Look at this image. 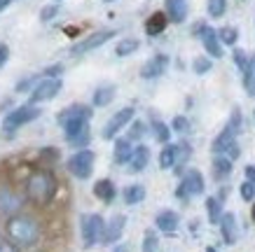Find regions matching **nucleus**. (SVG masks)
<instances>
[{"label":"nucleus","instance_id":"f257e3e1","mask_svg":"<svg viewBox=\"0 0 255 252\" xmlns=\"http://www.w3.org/2000/svg\"><path fill=\"white\" fill-rule=\"evenodd\" d=\"M7 236L16 248H28L40 238V224L31 215H12L7 220Z\"/></svg>","mask_w":255,"mask_h":252},{"label":"nucleus","instance_id":"f03ea898","mask_svg":"<svg viewBox=\"0 0 255 252\" xmlns=\"http://www.w3.org/2000/svg\"><path fill=\"white\" fill-rule=\"evenodd\" d=\"M54 191H56V177L49 170H35V173H31L28 182H26V194H28L31 201L45 206V203L52 201Z\"/></svg>","mask_w":255,"mask_h":252},{"label":"nucleus","instance_id":"7ed1b4c3","mask_svg":"<svg viewBox=\"0 0 255 252\" xmlns=\"http://www.w3.org/2000/svg\"><path fill=\"white\" fill-rule=\"evenodd\" d=\"M80 229H82V243L85 248H92L96 243H103L106 236V222L101 215H85L80 222Z\"/></svg>","mask_w":255,"mask_h":252},{"label":"nucleus","instance_id":"20e7f679","mask_svg":"<svg viewBox=\"0 0 255 252\" xmlns=\"http://www.w3.org/2000/svg\"><path fill=\"white\" fill-rule=\"evenodd\" d=\"M199 194H204V175H201L197 168H190V170L183 173V180L178 184L176 196L187 201L190 196H199Z\"/></svg>","mask_w":255,"mask_h":252},{"label":"nucleus","instance_id":"39448f33","mask_svg":"<svg viewBox=\"0 0 255 252\" xmlns=\"http://www.w3.org/2000/svg\"><path fill=\"white\" fill-rule=\"evenodd\" d=\"M192 33L201 38V45H204V49H206L209 56H213V59H223V42H220V38H218L216 28H211V26H206V23L199 21L192 28Z\"/></svg>","mask_w":255,"mask_h":252},{"label":"nucleus","instance_id":"423d86ee","mask_svg":"<svg viewBox=\"0 0 255 252\" xmlns=\"http://www.w3.org/2000/svg\"><path fill=\"white\" fill-rule=\"evenodd\" d=\"M94 159H96V157H94V152H89V150H80V152H75L68 159L70 175L78 177V180H87L94 170Z\"/></svg>","mask_w":255,"mask_h":252},{"label":"nucleus","instance_id":"0eeeda50","mask_svg":"<svg viewBox=\"0 0 255 252\" xmlns=\"http://www.w3.org/2000/svg\"><path fill=\"white\" fill-rule=\"evenodd\" d=\"M38 117H40V107H35L33 103H26V105L12 110V112L5 117L2 126H5L7 131H14V129H19V126H23V124H28V122H33V119H38Z\"/></svg>","mask_w":255,"mask_h":252},{"label":"nucleus","instance_id":"6e6552de","mask_svg":"<svg viewBox=\"0 0 255 252\" xmlns=\"http://www.w3.org/2000/svg\"><path fill=\"white\" fill-rule=\"evenodd\" d=\"M61 80L59 77H42L38 84H35V89L31 91V98H28V103H42V100H52L56 96V93L61 91Z\"/></svg>","mask_w":255,"mask_h":252},{"label":"nucleus","instance_id":"1a4fd4ad","mask_svg":"<svg viewBox=\"0 0 255 252\" xmlns=\"http://www.w3.org/2000/svg\"><path fill=\"white\" fill-rule=\"evenodd\" d=\"M211 150H213V154H225V157H230V159H237L239 157V145H237V133H232V131L225 126L220 133L216 136V140H213V145H211Z\"/></svg>","mask_w":255,"mask_h":252},{"label":"nucleus","instance_id":"9d476101","mask_svg":"<svg viewBox=\"0 0 255 252\" xmlns=\"http://www.w3.org/2000/svg\"><path fill=\"white\" fill-rule=\"evenodd\" d=\"M63 133H66V140L70 147H87L92 140L89 122H70L63 126Z\"/></svg>","mask_w":255,"mask_h":252},{"label":"nucleus","instance_id":"9b49d317","mask_svg":"<svg viewBox=\"0 0 255 252\" xmlns=\"http://www.w3.org/2000/svg\"><path fill=\"white\" fill-rule=\"evenodd\" d=\"M113 38H115V31H110V28L96 31V33H92L89 38L82 40V42H78V45L70 49V54H73V56H80V54H87V52H92V49H99L101 45H106V42Z\"/></svg>","mask_w":255,"mask_h":252},{"label":"nucleus","instance_id":"f8f14e48","mask_svg":"<svg viewBox=\"0 0 255 252\" xmlns=\"http://www.w3.org/2000/svg\"><path fill=\"white\" fill-rule=\"evenodd\" d=\"M133 115H136V112H133V107H122L120 112H115V115L108 119V124L103 126V138H106V140H113V138H115L117 133L127 126V124H131Z\"/></svg>","mask_w":255,"mask_h":252},{"label":"nucleus","instance_id":"ddd939ff","mask_svg":"<svg viewBox=\"0 0 255 252\" xmlns=\"http://www.w3.org/2000/svg\"><path fill=\"white\" fill-rule=\"evenodd\" d=\"M92 119V107L89 105H80V103H75V105H68L66 110H61L59 115H56V122H59V126H66V124L70 122H89Z\"/></svg>","mask_w":255,"mask_h":252},{"label":"nucleus","instance_id":"4468645a","mask_svg":"<svg viewBox=\"0 0 255 252\" xmlns=\"http://www.w3.org/2000/svg\"><path fill=\"white\" fill-rule=\"evenodd\" d=\"M166 68H169V56H166V54H155V56L140 68V77H143V80H157L159 75H164Z\"/></svg>","mask_w":255,"mask_h":252},{"label":"nucleus","instance_id":"2eb2a0df","mask_svg":"<svg viewBox=\"0 0 255 252\" xmlns=\"http://www.w3.org/2000/svg\"><path fill=\"white\" fill-rule=\"evenodd\" d=\"M220 234L227 245H234L239 241V224H237V215L234 213H223L220 217Z\"/></svg>","mask_w":255,"mask_h":252},{"label":"nucleus","instance_id":"dca6fc26","mask_svg":"<svg viewBox=\"0 0 255 252\" xmlns=\"http://www.w3.org/2000/svg\"><path fill=\"white\" fill-rule=\"evenodd\" d=\"M232 168H234V161L225 154H216L213 157V164H211V170H213V177L218 182H225L227 177L232 175Z\"/></svg>","mask_w":255,"mask_h":252},{"label":"nucleus","instance_id":"f3484780","mask_svg":"<svg viewBox=\"0 0 255 252\" xmlns=\"http://www.w3.org/2000/svg\"><path fill=\"white\" fill-rule=\"evenodd\" d=\"M164 12L171 23H183L187 19V0H166Z\"/></svg>","mask_w":255,"mask_h":252},{"label":"nucleus","instance_id":"a211bd4d","mask_svg":"<svg viewBox=\"0 0 255 252\" xmlns=\"http://www.w3.org/2000/svg\"><path fill=\"white\" fill-rule=\"evenodd\" d=\"M166 23H169V16L166 12H152V14L145 19V33L150 38H155L159 33L166 31Z\"/></svg>","mask_w":255,"mask_h":252},{"label":"nucleus","instance_id":"6ab92c4d","mask_svg":"<svg viewBox=\"0 0 255 252\" xmlns=\"http://www.w3.org/2000/svg\"><path fill=\"white\" fill-rule=\"evenodd\" d=\"M124 224H127V217L124 215H115L113 220H110V224H106V236H103V243H117L120 241V236H122L124 231Z\"/></svg>","mask_w":255,"mask_h":252},{"label":"nucleus","instance_id":"aec40b11","mask_svg":"<svg viewBox=\"0 0 255 252\" xmlns=\"http://www.w3.org/2000/svg\"><path fill=\"white\" fill-rule=\"evenodd\" d=\"M21 208V199L14 191L0 189V213L2 215H16V210Z\"/></svg>","mask_w":255,"mask_h":252},{"label":"nucleus","instance_id":"412c9836","mask_svg":"<svg viewBox=\"0 0 255 252\" xmlns=\"http://www.w3.org/2000/svg\"><path fill=\"white\" fill-rule=\"evenodd\" d=\"M178 222H180V217H178L173 210H162V213L155 217L157 229L164 231V234H173V231L178 229Z\"/></svg>","mask_w":255,"mask_h":252},{"label":"nucleus","instance_id":"4be33fe9","mask_svg":"<svg viewBox=\"0 0 255 252\" xmlns=\"http://www.w3.org/2000/svg\"><path fill=\"white\" fill-rule=\"evenodd\" d=\"M131 154H133L131 140H129V138H117L115 150H113V159H115V164H129Z\"/></svg>","mask_w":255,"mask_h":252},{"label":"nucleus","instance_id":"5701e85b","mask_svg":"<svg viewBox=\"0 0 255 252\" xmlns=\"http://www.w3.org/2000/svg\"><path fill=\"white\" fill-rule=\"evenodd\" d=\"M147 161H150V150H147L145 145L133 147V154H131V159H129V168H131L133 173H140V170H145Z\"/></svg>","mask_w":255,"mask_h":252},{"label":"nucleus","instance_id":"b1692460","mask_svg":"<svg viewBox=\"0 0 255 252\" xmlns=\"http://www.w3.org/2000/svg\"><path fill=\"white\" fill-rule=\"evenodd\" d=\"M94 194H96V199H101L103 203H110V201L115 199V184H113V180H108V177H103V180H99V182L94 184Z\"/></svg>","mask_w":255,"mask_h":252},{"label":"nucleus","instance_id":"393cba45","mask_svg":"<svg viewBox=\"0 0 255 252\" xmlns=\"http://www.w3.org/2000/svg\"><path fill=\"white\" fill-rule=\"evenodd\" d=\"M173 150H176V164H173V170H176V173H183L185 164L190 161V157H192V147H190V143L183 140V143H176Z\"/></svg>","mask_w":255,"mask_h":252},{"label":"nucleus","instance_id":"a878e982","mask_svg":"<svg viewBox=\"0 0 255 252\" xmlns=\"http://www.w3.org/2000/svg\"><path fill=\"white\" fill-rule=\"evenodd\" d=\"M113 98H115V86H110V84H106V86H99L96 91H94V105L96 107H106L113 103Z\"/></svg>","mask_w":255,"mask_h":252},{"label":"nucleus","instance_id":"bb28decb","mask_svg":"<svg viewBox=\"0 0 255 252\" xmlns=\"http://www.w3.org/2000/svg\"><path fill=\"white\" fill-rule=\"evenodd\" d=\"M145 199V187L143 184H129L127 189H124V203L127 206H136L140 201Z\"/></svg>","mask_w":255,"mask_h":252},{"label":"nucleus","instance_id":"cd10ccee","mask_svg":"<svg viewBox=\"0 0 255 252\" xmlns=\"http://www.w3.org/2000/svg\"><path fill=\"white\" fill-rule=\"evenodd\" d=\"M206 213H209L211 224H220V217H223V201L218 199V196H209V199H206Z\"/></svg>","mask_w":255,"mask_h":252},{"label":"nucleus","instance_id":"c85d7f7f","mask_svg":"<svg viewBox=\"0 0 255 252\" xmlns=\"http://www.w3.org/2000/svg\"><path fill=\"white\" fill-rule=\"evenodd\" d=\"M138 47H140V42L136 38L120 40V42H117V47H115V54H117V56H129V54H133Z\"/></svg>","mask_w":255,"mask_h":252},{"label":"nucleus","instance_id":"c756f323","mask_svg":"<svg viewBox=\"0 0 255 252\" xmlns=\"http://www.w3.org/2000/svg\"><path fill=\"white\" fill-rule=\"evenodd\" d=\"M218 38H220V42H223V45L234 47V45H237V40H239V31H237V28H232V26H225V28H220V31H218Z\"/></svg>","mask_w":255,"mask_h":252},{"label":"nucleus","instance_id":"7c9ffc66","mask_svg":"<svg viewBox=\"0 0 255 252\" xmlns=\"http://www.w3.org/2000/svg\"><path fill=\"white\" fill-rule=\"evenodd\" d=\"M173 164H176V150H173V145H166L159 154V168L169 170V168H173Z\"/></svg>","mask_w":255,"mask_h":252},{"label":"nucleus","instance_id":"2f4dec72","mask_svg":"<svg viewBox=\"0 0 255 252\" xmlns=\"http://www.w3.org/2000/svg\"><path fill=\"white\" fill-rule=\"evenodd\" d=\"M206 9L211 19H220L227 9V0H206Z\"/></svg>","mask_w":255,"mask_h":252},{"label":"nucleus","instance_id":"473e14b6","mask_svg":"<svg viewBox=\"0 0 255 252\" xmlns=\"http://www.w3.org/2000/svg\"><path fill=\"white\" fill-rule=\"evenodd\" d=\"M152 133H155V138L159 140V143H169V138H171V131L169 126L164 122H159V119H155L152 122Z\"/></svg>","mask_w":255,"mask_h":252},{"label":"nucleus","instance_id":"72a5a7b5","mask_svg":"<svg viewBox=\"0 0 255 252\" xmlns=\"http://www.w3.org/2000/svg\"><path fill=\"white\" fill-rule=\"evenodd\" d=\"M211 68H213V61H211L209 56H197V59L192 61V70L197 73V75H206Z\"/></svg>","mask_w":255,"mask_h":252},{"label":"nucleus","instance_id":"f704fd0d","mask_svg":"<svg viewBox=\"0 0 255 252\" xmlns=\"http://www.w3.org/2000/svg\"><path fill=\"white\" fill-rule=\"evenodd\" d=\"M157 248H159V238L152 229H147L145 238H143V252H157Z\"/></svg>","mask_w":255,"mask_h":252},{"label":"nucleus","instance_id":"c9c22d12","mask_svg":"<svg viewBox=\"0 0 255 252\" xmlns=\"http://www.w3.org/2000/svg\"><path fill=\"white\" fill-rule=\"evenodd\" d=\"M244 89H246L248 96H253L255 98V70L251 68V66L244 70Z\"/></svg>","mask_w":255,"mask_h":252},{"label":"nucleus","instance_id":"e433bc0d","mask_svg":"<svg viewBox=\"0 0 255 252\" xmlns=\"http://www.w3.org/2000/svg\"><path fill=\"white\" fill-rule=\"evenodd\" d=\"M241 126H244V119H241V110H239V107H234V110H232V117H230V122H227V129L239 136V133H241Z\"/></svg>","mask_w":255,"mask_h":252},{"label":"nucleus","instance_id":"4c0bfd02","mask_svg":"<svg viewBox=\"0 0 255 252\" xmlns=\"http://www.w3.org/2000/svg\"><path fill=\"white\" fill-rule=\"evenodd\" d=\"M171 129L176 131V133H187V131H190V122H187V117H183V115L173 117V122H171Z\"/></svg>","mask_w":255,"mask_h":252},{"label":"nucleus","instance_id":"58836bf2","mask_svg":"<svg viewBox=\"0 0 255 252\" xmlns=\"http://www.w3.org/2000/svg\"><path fill=\"white\" fill-rule=\"evenodd\" d=\"M143 136H145V124L131 122V126H129V140H140Z\"/></svg>","mask_w":255,"mask_h":252},{"label":"nucleus","instance_id":"ea45409f","mask_svg":"<svg viewBox=\"0 0 255 252\" xmlns=\"http://www.w3.org/2000/svg\"><path fill=\"white\" fill-rule=\"evenodd\" d=\"M234 63H237V68L244 73V70L251 66V59L246 56V52H244V49H234Z\"/></svg>","mask_w":255,"mask_h":252},{"label":"nucleus","instance_id":"a19ab883","mask_svg":"<svg viewBox=\"0 0 255 252\" xmlns=\"http://www.w3.org/2000/svg\"><path fill=\"white\" fill-rule=\"evenodd\" d=\"M239 191H241V199H244V201H253L255 199V184L248 182V180L239 187Z\"/></svg>","mask_w":255,"mask_h":252},{"label":"nucleus","instance_id":"79ce46f5","mask_svg":"<svg viewBox=\"0 0 255 252\" xmlns=\"http://www.w3.org/2000/svg\"><path fill=\"white\" fill-rule=\"evenodd\" d=\"M56 14H59V5H47V7L40 12V19H42V21H49V19H54Z\"/></svg>","mask_w":255,"mask_h":252},{"label":"nucleus","instance_id":"37998d69","mask_svg":"<svg viewBox=\"0 0 255 252\" xmlns=\"http://www.w3.org/2000/svg\"><path fill=\"white\" fill-rule=\"evenodd\" d=\"M38 82H40L38 77H28V80H23V82L16 84V91H28V89H31L33 84H38Z\"/></svg>","mask_w":255,"mask_h":252},{"label":"nucleus","instance_id":"c03bdc74","mask_svg":"<svg viewBox=\"0 0 255 252\" xmlns=\"http://www.w3.org/2000/svg\"><path fill=\"white\" fill-rule=\"evenodd\" d=\"M0 252H19L14 243H7V241H0Z\"/></svg>","mask_w":255,"mask_h":252},{"label":"nucleus","instance_id":"a18cd8bd","mask_svg":"<svg viewBox=\"0 0 255 252\" xmlns=\"http://www.w3.org/2000/svg\"><path fill=\"white\" fill-rule=\"evenodd\" d=\"M61 66H52V68H47L45 70V77H59V75H61Z\"/></svg>","mask_w":255,"mask_h":252},{"label":"nucleus","instance_id":"49530a36","mask_svg":"<svg viewBox=\"0 0 255 252\" xmlns=\"http://www.w3.org/2000/svg\"><path fill=\"white\" fill-rule=\"evenodd\" d=\"M7 56H9V49H7V45H0V68L5 66V61H7Z\"/></svg>","mask_w":255,"mask_h":252},{"label":"nucleus","instance_id":"de8ad7c7","mask_svg":"<svg viewBox=\"0 0 255 252\" xmlns=\"http://www.w3.org/2000/svg\"><path fill=\"white\" fill-rule=\"evenodd\" d=\"M244 175H246L248 182L255 184V166H246V170H244Z\"/></svg>","mask_w":255,"mask_h":252},{"label":"nucleus","instance_id":"09e8293b","mask_svg":"<svg viewBox=\"0 0 255 252\" xmlns=\"http://www.w3.org/2000/svg\"><path fill=\"white\" fill-rule=\"evenodd\" d=\"M113 252H131V250H129V245H117Z\"/></svg>","mask_w":255,"mask_h":252},{"label":"nucleus","instance_id":"8fccbe9b","mask_svg":"<svg viewBox=\"0 0 255 252\" xmlns=\"http://www.w3.org/2000/svg\"><path fill=\"white\" fill-rule=\"evenodd\" d=\"M9 2H12V0H0V12H2V9H5V7H7Z\"/></svg>","mask_w":255,"mask_h":252},{"label":"nucleus","instance_id":"3c124183","mask_svg":"<svg viewBox=\"0 0 255 252\" xmlns=\"http://www.w3.org/2000/svg\"><path fill=\"white\" fill-rule=\"evenodd\" d=\"M251 68L255 70V54H253V56H251Z\"/></svg>","mask_w":255,"mask_h":252},{"label":"nucleus","instance_id":"603ef678","mask_svg":"<svg viewBox=\"0 0 255 252\" xmlns=\"http://www.w3.org/2000/svg\"><path fill=\"white\" fill-rule=\"evenodd\" d=\"M206 252H218V250H216V248H206Z\"/></svg>","mask_w":255,"mask_h":252},{"label":"nucleus","instance_id":"864d4df0","mask_svg":"<svg viewBox=\"0 0 255 252\" xmlns=\"http://www.w3.org/2000/svg\"><path fill=\"white\" fill-rule=\"evenodd\" d=\"M251 215H253V222H255V203H253V213H251Z\"/></svg>","mask_w":255,"mask_h":252},{"label":"nucleus","instance_id":"5fc2aeb1","mask_svg":"<svg viewBox=\"0 0 255 252\" xmlns=\"http://www.w3.org/2000/svg\"><path fill=\"white\" fill-rule=\"evenodd\" d=\"M103 2H115V0H103Z\"/></svg>","mask_w":255,"mask_h":252},{"label":"nucleus","instance_id":"6e6d98bb","mask_svg":"<svg viewBox=\"0 0 255 252\" xmlns=\"http://www.w3.org/2000/svg\"><path fill=\"white\" fill-rule=\"evenodd\" d=\"M56 2H59V0H56Z\"/></svg>","mask_w":255,"mask_h":252}]
</instances>
